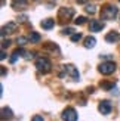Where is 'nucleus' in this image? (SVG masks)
Here are the masks:
<instances>
[{
	"label": "nucleus",
	"mask_w": 120,
	"mask_h": 121,
	"mask_svg": "<svg viewBox=\"0 0 120 121\" xmlns=\"http://www.w3.org/2000/svg\"><path fill=\"white\" fill-rule=\"evenodd\" d=\"M12 118H14V112H12L10 108L8 106L2 108V121H10Z\"/></svg>",
	"instance_id": "10"
},
{
	"label": "nucleus",
	"mask_w": 120,
	"mask_h": 121,
	"mask_svg": "<svg viewBox=\"0 0 120 121\" xmlns=\"http://www.w3.org/2000/svg\"><path fill=\"white\" fill-rule=\"evenodd\" d=\"M86 12L91 13V15H93L95 12H97V6H95V4H88L86 6Z\"/></svg>",
	"instance_id": "18"
},
{
	"label": "nucleus",
	"mask_w": 120,
	"mask_h": 121,
	"mask_svg": "<svg viewBox=\"0 0 120 121\" xmlns=\"http://www.w3.org/2000/svg\"><path fill=\"white\" fill-rule=\"evenodd\" d=\"M0 59H6V52H5V49H2V56H0Z\"/></svg>",
	"instance_id": "26"
},
{
	"label": "nucleus",
	"mask_w": 120,
	"mask_h": 121,
	"mask_svg": "<svg viewBox=\"0 0 120 121\" xmlns=\"http://www.w3.org/2000/svg\"><path fill=\"white\" fill-rule=\"evenodd\" d=\"M28 40H30V39H27V37H18V39H16V43L22 47V46H25V44L28 43Z\"/></svg>",
	"instance_id": "17"
},
{
	"label": "nucleus",
	"mask_w": 120,
	"mask_h": 121,
	"mask_svg": "<svg viewBox=\"0 0 120 121\" xmlns=\"http://www.w3.org/2000/svg\"><path fill=\"white\" fill-rule=\"evenodd\" d=\"M62 120L64 121H77V112L74 108H67L62 112Z\"/></svg>",
	"instance_id": "6"
},
{
	"label": "nucleus",
	"mask_w": 120,
	"mask_h": 121,
	"mask_svg": "<svg viewBox=\"0 0 120 121\" xmlns=\"http://www.w3.org/2000/svg\"><path fill=\"white\" fill-rule=\"evenodd\" d=\"M102 28H104V22H101V21H91V24H89V30L92 33H98Z\"/></svg>",
	"instance_id": "9"
},
{
	"label": "nucleus",
	"mask_w": 120,
	"mask_h": 121,
	"mask_svg": "<svg viewBox=\"0 0 120 121\" xmlns=\"http://www.w3.org/2000/svg\"><path fill=\"white\" fill-rule=\"evenodd\" d=\"M2 75H3V77L6 75V68H5V66H2Z\"/></svg>",
	"instance_id": "28"
},
{
	"label": "nucleus",
	"mask_w": 120,
	"mask_h": 121,
	"mask_svg": "<svg viewBox=\"0 0 120 121\" xmlns=\"http://www.w3.org/2000/svg\"><path fill=\"white\" fill-rule=\"evenodd\" d=\"M97 44V40H95V37H88L85 40V47L86 49H92V47Z\"/></svg>",
	"instance_id": "15"
},
{
	"label": "nucleus",
	"mask_w": 120,
	"mask_h": 121,
	"mask_svg": "<svg viewBox=\"0 0 120 121\" xmlns=\"http://www.w3.org/2000/svg\"><path fill=\"white\" fill-rule=\"evenodd\" d=\"M111 109H113V106H111V104H110L108 100H101V102H99L98 111L102 114V115H108V114L111 112Z\"/></svg>",
	"instance_id": "7"
},
{
	"label": "nucleus",
	"mask_w": 120,
	"mask_h": 121,
	"mask_svg": "<svg viewBox=\"0 0 120 121\" xmlns=\"http://www.w3.org/2000/svg\"><path fill=\"white\" fill-rule=\"evenodd\" d=\"M40 25H42V28H43V30H52V28H53V25H55V21L51 19V18H47V19L42 21Z\"/></svg>",
	"instance_id": "13"
},
{
	"label": "nucleus",
	"mask_w": 120,
	"mask_h": 121,
	"mask_svg": "<svg viewBox=\"0 0 120 121\" xmlns=\"http://www.w3.org/2000/svg\"><path fill=\"white\" fill-rule=\"evenodd\" d=\"M27 6V0H12V8L14 9H22Z\"/></svg>",
	"instance_id": "14"
},
{
	"label": "nucleus",
	"mask_w": 120,
	"mask_h": 121,
	"mask_svg": "<svg viewBox=\"0 0 120 121\" xmlns=\"http://www.w3.org/2000/svg\"><path fill=\"white\" fill-rule=\"evenodd\" d=\"M31 121H45V120H43V117H40V115H34L31 118Z\"/></svg>",
	"instance_id": "24"
},
{
	"label": "nucleus",
	"mask_w": 120,
	"mask_h": 121,
	"mask_svg": "<svg viewBox=\"0 0 120 121\" xmlns=\"http://www.w3.org/2000/svg\"><path fill=\"white\" fill-rule=\"evenodd\" d=\"M117 13H119V10H117L116 6L107 4L102 8V10H101V18H102V19H114L117 16Z\"/></svg>",
	"instance_id": "2"
},
{
	"label": "nucleus",
	"mask_w": 120,
	"mask_h": 121,
	"mask_svg": "<svg viewBox=\"0 0 120 121\" xmlns=\"http://www.w3.org/2000/svg\"><path fill=\"white\" fill-rule=\"evenodd\" d=\"M28 39H30V41H31V43H39L42 37H40V34H39V33H34V31H33L31 34H30V37H28Z\"/></svg>",
	"instance_id": "16"
},
{
	"label": "nucleus",
	"mask_w": 120,
	"mask_h": 121,
	"mask_svg": "<svg viewBox=\"0 0 120 121\" xmlns=\"http://www.w3.org/2000/svg\"><path fill=\"white\" fill-rule=\"evenodd\" d=\"M9 44H10V41L3 39V41H2V49H5V47H6V46H9Z\"/></svg>",
	"instance_id": "25"
},
{
	"label": "nucleus",
	"mask_w": 120,
	"mask_h": 121,
	"mask_svg": "<svg viewBox=\"0 0 120 121\" xmlns=\"http://www.w3.org/2000/svg\"><path fill=\"white\" fill-rule=\"evenodd\" d=\"M74 22L77 24V25H83V24L86 22V18H85V16H77Z\"/></svg>",
	"instance_id": "19"
},
{
	"label": "nucleus",
	"mask_w": 120,
	"mask_h": 121,
	"mask_svg": "<svg viewBox=\"0 0 120 121\" xmlns=\"http://www.w3.org/2000/svg\"><path fill=\"white\" fill-rule=\"evenodd\" d=\"M58 16H59L61 21H68L70 18L74 16V9H71V8H61V9H59Z\"/></svg>",
	"instance_id": "5"
},
{
	"label": "nucleus",
	"mask_w": 120,
	"mask_h": 121,
	"mask_svg": "<svg viewBox=\"0 0 120 121\" xmlns=\"http://www.w3.org/2000/svg\"><path fill=\"white\" fill-rule=\"evenodd\" d=\"M82 39V34L80 33H76V34H71V41H74V43H76V41H79Z\"/></svg>",
	"instance_id": "21"
},
{
	"label": "nucleus",
	"mask_w": 120,
	"mask_h": 121,
	"mask_svg": "<svg viewBox=\"0 0 120 121\" xmlns=\"http://www.w3.org/2000/svg\"><path fill=\"white\" fill-rule=\"evenodd\" d=\"M36 68H37L40 72H43V74H47V72H51V69H52V64H51V60L47 58L40 56L37 60H36Z\"/></svg>",
	"instance_id": "1"
},
{
	"label": "nucleus",
	"mask_w": 120,
	"mask_h": 121,
	"mask_svg": "<svg viewBox=\"0 0 120 121\" xmlns=\"http://www.w3.org/2000/svg\"><path fill=\"white\" fill-rule=\"evenodd\" d=\"M27 19H28V16H27V15H21L19 18H18V21H19V22H25Z\"/></svg>",
	"instance_id": "22"
},
{
	"label": "nucleus",
	"mask_w": 120,
	"mask_h": 121,
	"mask_svg": "<svg viewBox=\"0 0 120 121\" xmlns=\"http://www.w3.org/2000/svg\"><path fill=\"white\" fill-rule=\"evenodd\" d=\"M105 40L108 41V43H117V41L120 40V34L117 31H110L105 35Z\"/></svg>",
	"instance_id": "11"
},
{
	"label": "nucleus",
	"mask_w": 120,
	"mask_h": 121,
	"mask_svg": "<svg viewBox=\"0 0 120 121\" xmlns=\"http://www.w3.org/2000/svg\"><path fill=\"white\" fill-rule=\"evenodd\" d=\"M71 33H73V28H70V27L62 30V34H71Z\"/></svg>",
	"instance_id": "23"
},
{
	"label": "nucleus",
	"mask_w": 120,
	"mask_h": 121,
	"mask_svg": "<svg viewBox=\"0 0 120 121\" xmlns=\"http://www.w3.org/2000/svg\"><path fill=\"white\" fill-rule=\"evenodd\" d=\"M98 71L101 72L102 75H110L116 71V64L113 60H107V62H102L98 66Z\"/></svg>",
	"instance_id": "3"
},
{
	"label": "nucleus",
	"mask_w": 120,
	"mask_h": 121,
	"mask_svg": "<svg viewBox=\"0 0 120 121\" xmlns=\"http://www.w3.org/2000/svg\"><path fill=\"white\" fill-rule=\"evenodd\" d=\"M119 2H120V0H119Z\"/></svg>",
	"instance_id": "30"
},
{
	"label": "nucleus",
	"mask_w": 120,
	"mask_h": 121,
	"mask_svg": "<svg viewBox=\"0 0 120 121\" xmlns=\"http://www.w3.org/2000/svg\"><path fill=\"white\" fill-rule=\"evenodd\" d=\"M101 87L105 89V90H110V89L114 87V84H113V83H101Z\"/></svg>",
	"instance_id": "20"
},
{
	"label": "nucleus",
	"mask_w": 120,
	"mask_h": 121,
	"mask_svg": "<svg viewBox=\"0 0 120 121\" xmlns=\"http://www.w3.org/2000/svg\"><path fill=\"white\" fill-rule=\"evenodd\" d=\"M88 93H93V87H89L88 89Z\"/></svg>",
	"instance_id": "29"
},
{
	"label": "nucleus",
	"mask_w": 120,
	"mask_h": 121,
	"mask_svg": "<svg viewBox=\"0 0 120 121\" xmlns=\"http://www.w3.org/2000/svg\"><path fill=\"white\" fill-rule=\"evenodd\" d=\"M76 2L79 3V4H85V3H88V2H89V0H76Z\"/></svg>",
	"instance_id": "27"
},
{
	"label": "nucleus",
	"mask_w": 120,
	"mask_h": 121,
	"mask_svg": "<svg viewBox=\"0 0 120 121\" xmlns=\"http://www.w3.org/2000/svg\"><path fill=\"white\" fill-rule=\"evenodd\" d=\"M16 22H8L6 25H3L2 28V37H5L6 34H10V33H14L15 30H16Z\"/></svg>",
	"instance_id": "8"
},
{
	"label": "nucleus",
	"mask_w": 120,
	"mask_h": 121,
	"mask_svg": "<svg viewBox=\"0 0 120 121\" xmlns=\"http://www.w3.org/2000/svg\"><path fill=\"white\" fill-rule=\"evenodd\" d=\"M62 69H64V72L67 75H70V78L73 81H79L80 80V74H79V71H77V68H76L74 65H71V64L70 65H64Z\"/></svg>",
	"instance_id": "4"
},
{
	"label": "nucleus",
	"mask_w": 120,
	"mask_h": 121,
	"mask_svg": "<svg viewBox=\"0 0 120 121\" xmlns=\"http://www.w3.org/2000/svg\"><path fill=\"white\" fill-rule=\"evenodd\" d=\"M24 55H25V50H24L22 47H21V49H15V50H14V53H12L10 62H12V64H15V62H16V59L19 58V56H24Z\"/></svg>",
	"instance_id": "12"
}]
</instances>
